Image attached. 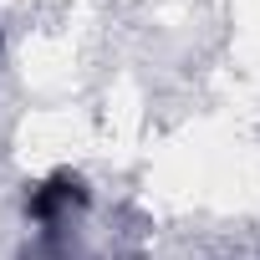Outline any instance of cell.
Returning a JSON list of instances; mask_svg holds the SVG:
<instances>
[{
	"instance_id": "cell-1",
	"label": "cell",
	"mask_w": 260,
	"mask_h": 260,
	"mask_svg": "<svg viewBox=\"0 0 260 260\" xmlns=\"http://www.w3.org/2000/svg\"><path fill=\"white\" fill-rule=\"evenodd\" d=\"M67 199H82V189H77L72 179H56V184H46V189L31 199V214H41V219H46V214H51L56 204H67Z\"/></svg>"
}]
</instances>
